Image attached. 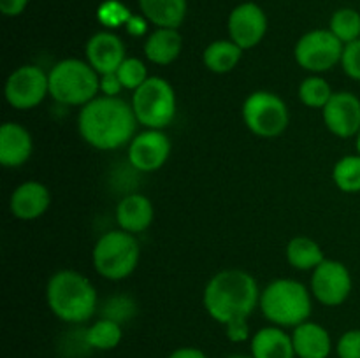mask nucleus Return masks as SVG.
<instances>
[{
	"mask_svg": "<svg viewBox=\"0 0 360 358\" xmlns=\"http://www.w3.org/2000/svg\"><path fill=\"white\" fill-rule=\"evenodd\" d=\"M137 123L132 104L120 97L98 95L81 107L77 128L84 142L95 150L109 151L130 144Z\"/></svg>",
	"mask_w": 360,
	"mask_h": 358,
	"instance_id": "obj_1",
	"label": "nucleus"
},
{
	"mask_svg": "<svg viewBox=\"0 0 360 358\" xmlns=\"http://www.w3.org/2000/svg\"><path fill=\"white\" fill-rule=\"evenodd\" d=\"M259 300L260 291L255 277L238 269L218 272L204 290V307L221 325H227L232 319H248Z\"/></svg>",
	"mask_w": 360,
	"mask_h": 358,
	"instance_id": "obj_2",
	"label": "nucleus"
},
{
	"mask_svg": "<svg viewBox=\"0 0 360 358\" xmlns=\"http://www.w3.org/2000/svg\"><path fill=\"white\" fill-rule=\"evenodd\" d=\"M46 300L56 318L72 325L88 321L97 311L95 286L76 270L53 274L46 286Z\"/></svg>",
	"mask_w": 360,
	"mask_h": 358,
	"instance_id": "obj_3",
	"label": "nucleus"
},
{
	"mask_svg": "<svg viewBox=\"0 0 360 358\" xmlns=\"http://www.w3.org/2000/svg\"><path fill=\"white\" fill-rule=\"evenodd\" d=\"M259 305L262 314L281 329H295L308 321L313 309L308 288L295 279H276L267 284L260 291Z\"/></svg>",
	"mask_w": 360,
	"mask_h": 358,
	"instance_id": "obj_4",
	"label": "nucleus"
},
{
	"mask_svg": "<svg viewBox=\"0 0 360 358\" xmlns=\"http://www.w3.org/2000/svg\"><path fill=\"white\" fill-rule=\"evenodd\" d=\"M49 95L65 105H86L98 97L101 74L88 62L67 58L49 70Z\"/></svg>",
	"mask_w": 360,
	"mask_h": 358,
	"instance_id": "obj_5",
	"label": "nucleus"
},
{
	"mask_svg": "<svg viewBox=\"0 0 360 358\" xmlns=\"http://www.w3.org/2000/svg\"><path fill=\"white\" fill-rule=\"evenodd\" d=\"M141 248L134 234L112 230L102 235L94 248V267L102 277L120 281L129 277L139 263Z\"/></svg>",
	"mask_w": 360,
	"mask_h": 358,
	"instance_id": "obj_6",
	"label": "nucleus"
},
{
	"mask_svg": "<svg viewBox=\"0 0 360 358\" xmlns=\"http://www.w3.org/2000/svg\"><path fill=\"white\" fill-rule=\"evenodd\" d=\"M132 109L137 121L146 128L162 130L176 116L174 88L164 77H148L132 95Z\"/></svg>",
	"mask_w": 360,
	"mask_h": 358,
	"instance_id": "obj_7",
	"label": "nucleus"
},
{
	"mask_svg": "<svg viewBox=\"0 0 360 358\" xmlns=\"http://www.w3.org/2000/svg\"><path fill=\"white\" fill-rule=\"evenodd\" d=\"M243 119L250 132L259 137H278L288 126L287 104L271 91H253L243 104Z\"/></svg>",
	"mask_w": 360,
	"mask_h": 358,
	"instance_id": "obj_8",
	"label": "nucleus"
},
{
	"mask_svg": "<svg viewBox=\"0 0 360 358\" xmlns=\"http://www.w3.org/2000/svg\"><path fill=\"white\" fill-rule=\"evenodd\" d=\"M345 44L330 30H311L295 44V60L309 72H326L341 63Z\"/></svg>",
	"mask_w": 360,
	"mask_h": 358,
	"instance_id": "obj_9",
	"label": "nucleus"
},
{
	"mask_svg": "<svg viewBox=\"0 0 360 358\" xmlns=\"http://www.w3.org/2000/svg\"><path fill=\"white\" fill-rule=\"evenodd\" d=\"M4 93L11 107L34 109L49 93V76L37 65H21L7 77Z\"/></svg>",
	"mask_w": 360,
	"mask_h": 358,
	"instance_id": "obj_10",
	"label": "nucleus"
},
{
	"mask_svg": "<svg viewBox=\"0 0 360 358\" xmlns=\"http://www.w3.org/2000/svg\"><path fill=\"white\" fill-rule=\"evenodd\" d=\"M352 274L345 263L338 260H323L311 277V291L316 300L323 305L336 307L341 305L352 293Z\"/></svg>",
	"mask_w": 360,
	"mask_h": 358,
	"instance_id": "obj_11",
	"label": "nucleus"
},
{
	"mask_svg": "<svg viewBox=\"0 0 360 358\" xmlns=\"http://www.w3.org/2000/svg\"><path fill=\"white\" fill-rule=\"evenodd\" d=\"M171 154V140L162 130L146 128L129 144V161L141 172L158 171Z\"/></svg>",
	"mask_w": 360,
	"mask_h": 358,
	"instance_id": "obj_12",
	"label": "nucleus"
},
{
	"mask_svg": "<svg viewBox=\"0 0 360 358\" xmlns=\"http://www.w3.org/2000/svg\"><path fill=\"white\" fill-rule=\"evenodd\" d=\"M227 27L231 41H234L239 48H255L267 32V16L262 7L257 4H239L232 9Z\"/></svg>",
	"mask_w": 360,
	"mask_h": 358,
	"instance_id": "obj_13",
	"label": "nucleus"
},
{
	"mask_svg": "<svg viewBox=\"0 0 360 358\" xmlns=\"http://www.w3.org/2000/svg\"><path fill=\"white\" fill-rule=\"evenodd\" d=\"M322 111L323 123L334 135L348 139L360 132V98L352 91L334 93Z\"/></svg>",
	"mask_w": 360,
	"mask_h": 358,
	"instance_id": "obj_14",
	"label": "nucleus"
},
{
	"mask_svg": "<svg viewBox=\"0 0 360 358\" xmlns=\"http://www.w3.org/2000/svg\"><path fill=\"white\" fill-rule=\"evenodd\" d=\"M125 58V46L112 32H97L88 39L86 62L98 74L116 72Z\"/></svg>",
	"mask_w": 360,
	"mask_h": 358,
	"instance_id": "obj_15",
	"label": "nucleus"
},
{
	"mask_svg": "<svg viewBox=\"0 0 360 358\" xmlns=\"http://www.w3.org/2000/svg\"><path fill=\"white\" fill-rule=\"evenodd\" d=\"M49 204H51L49 190L39 181H27L20 185L14 190L9 200L11 213L18 220L25 221L37 220L48 211Z\"/></svg>",
	"mask_w": 360,
	"mask_h": 358,
	"instance_id": "obj_16",
	"label": "nucleus"
},
{
	"mask_svg": "<svg viewBox=\"0 0 360 358\" xmlns=\"http://www.w3.org/2000/svg\"><path fill=\"white\" fill-rule=\"evenodd\" d=\"M34 142L25 126L7 121L0 128V164L7 168L21 167L30 158Z\"/></svg>",
	"mask_w": 360,
	"mask_h": 358,
	"instance_id": "obj_17",
	"label": "nucleus"
},
{
	"mask_svg": "<svg viewBox=\"0 0 360 358\" xmlns=\"http://www.w3.org/2000/svg\"><path fill=\"white\" fill-rule=\"evenodd\" d=\"M292 343L297 358H329L333 351V339L327 329L309 319L295 326Z\"/></svg>",
	"mask_w": 360,
	"mask_h": 358,
	"instance_id": "obj_18",
	"label": "nucleus"
},
{
	"mask_svg": "<svg viewBox=\"0 0 360 358\" xmlns=\"http://www.w3.org/2000/svg\"><path fill=\"white\" fill-rule=\"evenodd\" d=\"M250 354L253 358H297L292 333H287L276 325L264 326L253 333L250 340Z\"/></svg>",
	"mask_w": 360,
	"mask_h": 358,
	"instance_id": "obj_19",
	"label": "nucleus"
},
{
	"mask_svg": "<svg viewBox=\"0 0 360 358\" xmlns=\"http://www.w3.org/2000/svg\"><path fill=\"white\" fill-rule=\"evenodd\" d=\"M155 216L153 204L141 193H132L120 200L116 207V221L129 234H141L151 225Z\"/></svg>",
	"mask_w": 360,
	"mask_h": 358,
	"instance_id": "obj_20",
	"label": "nucleus"
},
{
	"mask_svg": "<svg viewBox=\"0 0 360 358\" xmlns=\"http://www.w3.org/2000/svg\"><path fill=\"white\" fill-rule=\"evenodd\" d=\"M183 49V37L178 28H157L144 42V55L157 65H169Z\"/></svg>",
	"mask_w": 360,
	"mask_h": 358,
	"instance_id": "obj_21",
	"label": "nucleus"
},
{
	"mask_svg": "<svg viewBox=\"0 0 360 358\" xmlns=\"http://www.w3.org/2000/svg\"><path fill=\"white\" fill-rule=\"evenodd\" d=\"M139 7L157 28H179L186 16V0H139Z\"/></svg>",
	"mask_w": 360,
	"mask_h": 358,
	"instance_id": "obj_22",
	"label": "nucleus"
},
{
	"mask_svg": "<svg viewBox=\"0 0 360 358\" xmlns=\"http://www.w3.org/2000/svg\"><path fill=\"white\" fill-rule=\"evenodd\" d=\"M243 56V49L234 41H214L204 49V65L217 74L231 72L239 63Z\"/></svg>",
	"mask_w": 360,
	"mask_h": 358,
	"instance_id": "obj_23",
	"label": "nucleus"
},
{
	"mask_svg": "<svg viewBox=\"0 0 360 358\" xmlns=\"http://www.w3.org/2000/svg\"><path fill=\"white\" fill-rule=\"evenodd\" d=\"M287 260L294 269L315 270L326 260L322 248L313 239L299 235L287 246Z\"/></svg>",
	"mask_w": 360,
	"mask_h": 358,
	"instance_id": "obj_24",
	"label": "nucleus"
},
{
	"mask_svg": "<svg viewBox=\"0 0 360 358\" xmlns=\"http://www.w3.org/2000/svg\"><path fill=\"white\" fill-rule=\"evenodd\" d=\"M122 323L109 318L97 319V321L91 323V325L84 330V343H86V346L98 351L115 350V347L122 343Z\"/></svg>",
	"mask_w": 360,
	"mask_h": 358,
	"instance_id": "obj_25",
	"label": "nucleus"
},
{
	"mask_svg": "<svg viewBox=\"0 0 360 358\" xmlns=\"http://www.w3.org/2000/svg\"><path fill=\"white\" fill-rule=\"evenodd\" d=\"M329 30L343 44L357 41L360 39V13L352 7H341L330 18Z\"/></svg>",
	"mask_w": 360,
	"mask_h": 358,
	"instance_id": "obj_26",
	"label": "nucleus"
},
{
	"mask_svg": "<svg viewBox=\"0 0 360 358\" xmlns=\"http://www.w3.org/2000/svg\"><path fill=\"white\" fill-rule=\"evenodd\" d=\"M333 179L341 192H360V154L341 158L333 168Z\"/></svg>",
	"mask_w": 360,
	"mask_h": 358,
	"instance_id": "obj_27",
	"label": "nucleus"
},
{
	"mask_svg": "<svg viewBox=\"0 0 360 358\" xmlns=\"http://www.w3.org/2000/svg\"><path fill=\"white\" fill-rule=\"evenodd\" d=\"M333 90H330L329 83L319 76L306 77L299 86V98L304 105L315 109H323L327 102L333 97Z\"/></svg>",
	"mask_w": 360,
	"mask_h": 358,
	"instance_id": "obj_28",
	"label": "nucleus"
},
{
	"mask_svg": "<svg viewBox=\"0 0 360 358\" xmlns=\"http://www.w3.org/2000/svg\"><path fill=\"white\" fill-rule=\"evenodd\" d=\"M116 74H118L123 88L132 91H136L148 79V70L144 67V63L139 58H134V56H129V58L123 60V63L118 67Z\"/></svg>",
	"mask_w": 360,
	"mask_h": 358,
	"instance_id": "obj_29",
	"label": "nucleus"
},
{
	"mask_svg": "<svg viewBox=\"0 0 360 358\" xmlns=\"http://www.w3.org/2000/svg\"><path fill=\"white\" fill-rule=\"evenodd\" d=\"M136 311V305L130 298L125 297H115L109 298V302L104 307V318L115 319V321L123 323L125 319H129L130 316Z\"/></svg>",
	"mask_w": 360,
	"mask_h": 358,
	"instance_id": "obj_30",
	"label": "nucleus"
},
{
	"mask_svg": "<svg viewBox=\"0 0 360 358\" xmlns=\"http://www.w3.org/2000/svg\"><path fill=\"white\" fill-rule=\"evenodd\" d=\"M341 65H343V70L348 77L360 81V39L345 44Z\"/></svg>",
	"mask_w": 360,
	"mask_h": 358,
	"instance_id": "obj_31",
	"label": "nucleus"
},
{
	"mask_svg": "<svg viewBox=\"0 0 360 358\" xmlns=\"http://www.w3.org/2000/svg\"><path fill=\"white\" fill-rule=\"evenodd\" d=\"M338 358H360V329L347 330L338 339Z\"/></svg>",
	"mask_w": 360,
	"mask_h": 358,
	"instance_id": "obj_32",
	"label": "nucleus"
},
{
	"mask_svg": "<svg viewBox=\"0 0 360 358\" xmlns=\"http://www.w3.org/2000/svg\"><path fill=\"white\" fill-rule=\"evenodd\" d=\"M98 18H101L102 23L105 27H118L123 21H129V11L122 6L116 0H111V2H105L104 6L98 9Z\"/></svg>",
	"mask_w": 360,
	"mask_h": 358,
	"instance_id": "obj_33",
	"label": "nucleus"
},
{
	"mask_svg": "<svg viewBox=\"0 0 360 358\" xmlns=\"http://www.w3.org/2000/svg\"><path fill=\"white\" fill-rule=\"evenodd\" d=\"M225 336L229 337V340L232 343H245L250 339V326L248 319H232L225 325Z\"/></svg>",
	"mask_w": 360,
	"mask_h": 358,
	"instance_id": "obj_34",
	"label": "nucleus"
},
{
	"mask_svg": "<svg viewBox=\"0 0 360 358\" xmlns=\"http://www.w3.org/2000/svg\"><path fill=\"white\" fill-rule=\"evenodd\" d=\"M123 90V84L120 81L118 74L109 72L101 74V93L105 97H118L120 91Z\"/></svg>",
	"mask_w": 360,
	"mask_h": 358,
	"instance_id": "obj_35",
	"label": "nucleus"
},
{
	"mask_svg": "<svg viewBox=\"0 0 360 358\" xmlns=\"http://www.w3.org/2000/svg\"><path fill=\"white\" fill-rule=\"evenodd\" d=\"M30 0H0V11L6 16H20L25 9H27Z\"/></svg>",
	"mask_w": 360,
	"mask_h": 358,
	"instance_id": "obj_36",
	"label": "nucleus"
},
{
	"mask_svg": "<svg viewBox=\"0 0 360 358\" xmlns=\"http://www.w3.org/2000/svg\"><path fill=\"white\" fill-rule=\"evenodd\" d=\"M167 358H207V354L204 353L202 350L193 346H185V347H178L172 353H169Z\"/></svg>",
	"mask_w": 360,
	"mask_h": 358,
	"instance_id": "obj_37",
	"label": "nucleus"
},
{
	"mask_svg": "<svg viewBox=\"0 0 360 358\" xmlns=\"http://www.w3.org/2000/svg\"><path fill=\"white\" fill-rule=\"evenodd\" d=\"M227 358H253L252 354H231V357Z\"/></svg>",
	"mask_w": 360,
	"mask_h": 358,
	"instance_id": "obj_38",
	"label": "nucleus"
},
{
	"mask_svg": "<svg viewBox=\"0 0 360 358\" xmlns=\"http://www.w3.org/2000/svg\"><path fill=\"white\" fill-rule=\"evenodd\" d=\"M357 151H359V154H360V132L357 133Z\"/></svg>",
	"mask_w": 360,
	"mask_h": 358,
	"instance_id": "obj_39",
	"label": "nucleus"
}]
</instances>
